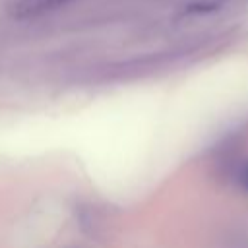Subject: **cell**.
Segmentation results:
<instances>
[{
  "label": "cell",
  "instance_id": "cell-1",
  "mask_svg": "<svg viewBox=\"0 0 248 248\" xmlns=\"http://www.w3.org/2000/svg\"><path fill=\"white\" fill-rule=\"evenodd\" d=\"M66 2L68 0H10L8 14L14 19H33L64 6Z\"/></svg>",
  "mask_w": 248,
  "mask_h": 248
},
{
  "label": "cell",
  "instance_id": "cell-2",
  "mask_svg": "<svg viewBox=\"0 0 248 248\" xmlns=\"http://www.w3.org/2000/svg\"><path fill=\"white\" fill-rule=\"evenodd\" d=\"M238 180H240V186H242L244 190H248V163L242 165V169H240V172H238Z\"/></svg>",
  "mask_w": 248,
  "mask_h": 248
}]
</instances>
